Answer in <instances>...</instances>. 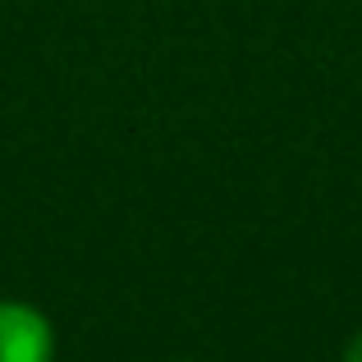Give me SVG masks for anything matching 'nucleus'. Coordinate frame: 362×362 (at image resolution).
<instances>
[{"instance_id":"nucleus-1","label":"nucleus","mask_w":362,"mask_h":362,"mask_svg":"<svg viewBox=\"0 0 362 362\" xmlns=\"http://www.w3.org/2000/svg\"><path fill=\"white\" fill-rule=\"evenodd\" d=\"M55 330L42 308L0 298V362H51Z\"/></svg>"},{"instance_id":"nucleus-2","label":"nucleus","mask_w":362,"mask_h":362,"mask_svg":"<svg viewBox=\"0 0 362 362\" xmlns=\"http://www.w3.org/2000/svg\"><path fill=\"white\" fill-rule=\"evenodd\" d=\"M344 362H362V330L354 339H349V349H344Z\"/></svg>"}]
</instances>
